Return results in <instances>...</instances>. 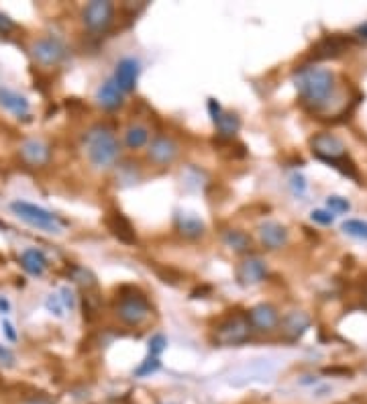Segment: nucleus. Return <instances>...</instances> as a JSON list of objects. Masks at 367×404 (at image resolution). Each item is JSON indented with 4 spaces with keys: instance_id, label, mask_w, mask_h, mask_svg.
Listing matches in <instances>:
<instances>
[{
    "instance_id": "9b49d317",
    "label": "nucleus",
    "mask_w": 367,
    "mask_h": 404,
    "mask_svg": "<svg viewBox=\"0 0 367 404\" xmlns=\"http://www.w3.org/2000/svg\"><path fill=\"white\" fill-rule=\"evenodd\" d=\"M351 45H353V39H351V37L325 35L323 39H319V41L314 43L310 58H312L314 62L330 60V58H339V55H343Z\"/></svg>"
},
{
    "instance_id": "6e6552de",
    "label": "nucleus",
    "mask_w": 367,
    "mask_h": 404,
    "mask_svg": "<svg viewBox=\"0 0 367 404\" xmlns=\"http://www.w3.org/2000/svg\"><path fill=\"white\" fill-rule=\"evenodd\" d=\"M31 53H33L37 64H41L45 68H51V66H57V64L64 62L68 49H66V45L60 39L43 37V39H37L35 43H33Z\"/></svg>"
},
{
    "instance_id": "58836bf2",
    "label": "nucleus",
    "mask_w": 367,
    "mask_h": 404,
    "mask_svg": "<svg viewBox=\"0 0 367 404\" xmlns=\"http://www.w3.org/2000/svg\"><path fill=\"white\" fill-rule=\"evenodd\" d=\"M355 37H357V39H364V41H367V23L359 25V27L355 29Z\"/></svg>"
},
{
    "instance_id": "a211bd4d",
    "label": "nucleus",
    "mask_w": 367,
    "mask_h": 404,
    "mask_svg": "<svg viewBox=\"0 0 367 404\" xmlns=\"http://www.w3.org/2000/svg\"><path fill=\"white\" fill-rule=\"evenodd\" d=\"M96 103L105 110H118L125 103V92L114 84V80H107L96 90Z\"/></svg>"
},
{
    "instance_id": "9d476101",
    "label": "nucleus",
    "mask_w": 367,
    "mask_h": 404,
    "mask_svg": "<svg viewBox=\"0 0 367 404\" xmlns=\"http://www.w3.org/2000/svg\"><path fill=\"white\" fill-rule=\"evenodd\" d=\"M247 319H249L251 329L269 335V333H274L280 327V319L282 317H280V313H278V308L274 304L261 302V304H256V306L249 308Z\"/></svg>"
},
{
    "instance_id": "ea45409f",
    "label": "nucleus",
    "mask_w": 367,
    "mask_h": 404,
    "mask_svg": "<svg viewBox=\"0 0 367 404\" xmlns=\"http://www.w3.org/2000/svg\"><path fill=\"white\" fill-rule=\"evenodd\" d=\"M0 313H2V315H8V313H10V302H8L4 296H0Z\"/></svg>"
},
{
    "instance_id": "c756f323",
    "label": "nucleus",
    "mask_w": 367,
    "mask_h": 404,
    "mask_svg": "<svg viewBox=\"0 0 367 404\" xmlns=\"http://www.w3.org/2000/svg\"><path fill=\"white\" fill-rule=\"evenodd\" d=\"M165 347H168V339H165V335H161V333H157V335H153L151 339H149V355L151 358H159L163 351H165Z\"/></svg>"
},
{
    "instance_id": "2f4dec72",
    "label": "nucleus",
    "mask_w": 367,
    "mask_h": 404,
    "mask_svg": "<svg viewBox=\"0 0 367 404\" xmlns=\"http://www.w3.org/2000/svg\"><path fill=\"white\" fill-rule=\"evenodd\" d=\"M60 298H62V302H64L66 310H68V308H70V310L75 308V296H73V292L68 288V286H64V288L60 290Z\"/></svg>"
},
{
    "instance_id": "b1692460",
    "label": "nucleus",
    "mask_w": 367,
    "mask_h": 404,
    "mask_svg": "<svg viewBox=\"0 0 367 404\" xmlns=\"http://www.w3.org/2000/svg\"><path fill=\"white\" fill-rule=\"evenodd\" d=\"M215 125L219 127L222 137L233 139V137L237 135V131L241 129V118H239L235 112H224V110H222V114L215 121Z\"/></svg>"
},
{
    "instance_id": "7c9ffc66",
    "label": "nucleus",
    "mask_w": 367,
    "mask_h": 404,
    "mask_svg": "<svg viewBox=\"0 0 367 404\" xmlns=\"http://www.w3.org/2000/svg\"><path fill=\"white\" fill-rule=\"evenodd\" d=\"M310 220L316 222V225L329 227V225H332V220H334V215L330 211H325V209H316V211L310 213Z\"/></svg>"
},
{
    "instance_id": "c9c22d12",
    "label": "nucleus",
    "mask_w": 367,
    "mask_h": 404,
    "mask_svg": "<svg viewBox=\"0 0 367 404\" xmlns=\"http://www.w3.org/2000/svg\"><path fill=\"white\" fill-rule=\"evenodd\" d=\"M15 29V23L4 15V12H0V33H8V31H12Z\"/></svg>"
},
{
    "instance_id": "20e7f679",
    "label": "nucleus",
    "mask_w": 367,
    "mask_h": 404,
    "mask_svg": "<svg viewBox=\"0 0 367 404\" xmlns=\"http://www.w3.org/2000/svg\"><path fill=\"white\" fill-rule=\"evenodd\" d=\"M114 313L120 319V323H125L127 327H141L151 315V304L145 298V294H141L139 290H131V288H123L116 298Z\"/></svg>"
},
{
    "instance_id": "a19ab883",
    "label": "nucleus",
    "mask_w": 367,
    "mask_h": 404,
    "mask_svg": "<svg viewBox=\"0 0 367 404\" xmlns=\"http://www.w3.org/2000/svg\"><path fill=\"white\" fill-rule=\"evenodd\" d=\"M364 306L367 308V294H366V298H364Z\"/></svg>"
},
{
    "instance_id": "f704fd0d",
    "label": "nucleus",
    "mask_w": 367,
    "mask_h": 404,
    "mask_svg": "<svg viewBox=\"0 0 367 404\" xmlns=\"http://www.w3.org/2000/svg\"><path fill=\"white\" fill-rule=\"evenodd\" d=\"M2 333H4V337H6L8 341H17V331H15V325H12L8 319L2 321Z\"/></svg>"
},
{
    "instance_id": "c85d7f7f",
    "label": "nucleus",
    "mask_w": 367,
    "mask_h": 404,
    "mask_svg": "<svg viewBox=\"0 0 367 404\" xmlns=\"http://www.w3.org/2000/svg\"><path fill=\"white\" fill-rule=\"evenodd\" d=\"M161 367V362H159V358H151V355H147V360L141 362V366L137 367L133 374L137 376V378H145V376H151V374H155L157 369Z\"/></svg>"
},
{
    "instance_id": "423d86ee",
    "label": "nucleus",
    "mask_w": 367,
    "mask_h": 404,
    "mask_svg": "<svg viewBox=\"0 0 367 404\" xmlns=\"http://www.w3.org/2000/svg\"><path fill=\"white\" fill-rule=\"evenodd\" d=\"M12 213L19 217L21 220H25L27 225L35 227L43 233H53V235H62L64 233V227L66 222L60 219L57 215L45 211L43 207H37V204H31L27 200H15L10 204Z\"/></svg>"
},
{
    "instance_id": "e433bc0d",
    "label": "nucleus",
    "mask_w": 367,
    "mask_h": 404,
    "mask_svg": "<svg viewBox=\"0 0 367 404\" xmlns=\"http://www.w3.org/2000/svg\"><path fill=\"white\" fill-rule=\"evenodd\" d=\"M208 112H211L213 121H217L220 114H222V109H220V105L215 98H208Z\"/></svg>"
},
{
    "instance_id": "473e14b6",
    "label": "nucleus",
    "mask_w": 367,
    "mask_h": 404,
    "mask_svg": "<svg viewBox=\"0 0 367 404\" xmlns=\"http://www.w3.org/2000/svg\"><path fill=\"white\" fill-rule=\"evenodd\" d=\"M290 186H292L294 194H298V196H302L306 192V180L300 174H294L292 178H290Z\"/></svg>"
},
{
    "instance_id": "4be33fe9",
    "label": "nucleus",
    "mask_w": 367,
    "mask_h": 404,
    "mask_svg": "<svg viewBox=\"0 0 367 404\" xmlns=\"http://www.w3.org/2000/svg\"><path fill=\"white\" fill-rule=\"evenodd\" d=\"M149 137H151V133H149V129H147L145 125L133 123V125H129V127L125 129L123 141H125V146L129 147V149L137 151V149H141V147L149 146Z\"/></svg>"
},
{
    "instance_id": "bb28decb",
    "label": "nucleus",
    "mask_w": 367,
    "mask_h": 404,
    "mask_svg": "<svg viewBox=\"0 0 367 404\" xmlns=\"http://www.w3.org/2000/svg\"><path fill=\"white\" fill-rule=\"evenodd\" d=\"M327 209H329L332 215H343V213H349L351 211V202L345 196L332 194V196L327 198Z\"/></svg>"
},
{
    "instance_id": "0eeeda50",
    "label": "nucleus",
    "mask_w": 367,
    "mask_h": 404,
    "mask_svg": "<svg viewBox=\"0 0 367 404\" xmlns=\"http://www.w3.org/2000/svg\"><path fill=\"white\" fill-rule=\"evenodd\" d=\"M82 21L90 33H105L114 21V4L109 0H92L82 10Z\"/></svg>"
},
{
    "instance_id": "f3484780",
    "label": "nucleus",
    "mask_w": 367,
    "mask_h": 404,
    "mask_svg": "<svg viewBox=\"0 0 367 404\" xmlns=\"http://www.w3.org/2000/svg\"><path fill=\"white\" fill-rule=\"evenodd\" d=\"M21 157L25 164L29 166H45L51 157V147L49 143H45L43 139H27L21 146Z\"/></svg>"
},
{
    "instance_id": "a878e982",
    "label": "nucleus",
    "mask_w": 367,
    "mask_h": 404,
    "mask_svg": "<svg viewBox=\"0 0 367 404\" xmlns=\"http://www.w3.org/2000/svg\"><path fill=\"white\" fill-rule=\"evenodd\" d=\"M341 231H343L345 235L355 237V239H364V241H367V220H361V219L343 220Z\"/></svg>"
},
{
    "instance_id": "ddd939ff",
    "label": "nucleus",
    "mask_w": 367,
    "mask_h": 404,
    "mask_svg": "<svg viewBox=\"0 0 367 404\" xmlns=\"http://www.w3.org/2000/svg\"><path fill=\"white\" fill-rule=\"evenodd\" d=\"M310 325H312V319H310L308 313H304V310H292V313H288L286 317L280 319V327L278 329H280L282 337L286 341L296 343L298 339L304 337L306 331L310 329Z\"/></svg>"
},
{
    "instance_id": "72a5a7b5",
    "label": "nucleus",
    "mask_w": 367,
    "mask_h": 404,
    "mask_svg": "<svg viewBox=\"0 0 367 404\" xmlns=\"http://www.w3.org/2000/svg\"><path fill=\"white\" fill-rule=\"evenodd\" d=\"M0 366L2 367H12L15 366V355L10 349H6L4 345H0Z\"/></svg>"
},
{
    "instance_id": "cd10ccee",
    "label": "nucleus",
    "mask_w": 367,
    "mask_h": 404,
    "mask_svg": "<svg viewBox=\"0 0 367 404\" xmlns=\"http://www.w3.org/2000/svg\"><path fill=\"white\" fill-rule=\"evenodd\" d=\"M45 308H47V313H51V315L57 317V319H64V317H66V306H64L60 294H49V296L45 298Z\"/></svg>"
},
{
    "instance_id": "f03ea898",
    "label": "nucleus",
    "mask_w": 367,
    "mask_h": 404,
    "mask_svg": "<svg viewBox=\"0 0 367 404\" xmlns=\"http://www.w3.org/2000/svg\"><path fill=\"white\" fill-rule=\"evenodd\" d=\"M84 149L96 170H109L118 159L120 146L114 131L107 125H94L84 135Z\"/></svg>"
},
{
    "instance_id": "4c0bfd02",
    "label": "nucleus",
    "mask_w": 367,
    "mask_h": 404,
    "mask_svg": "<svg viewBox=\"0 0 367 404\" xmlns=\"http://www.w3.org/2000/svg\"><path fill=\"white\" fill-rule=\"evenodd\" d=\"M23 404H53V401H51V398H47V396H33V398L25 401Z\"/></svg>"
},
{
    "instance_id": "7ed1b4c3",
    "label": "nucleus",
    "mask_w": 367,
    "mask_h": 404,
    "mask_svg": "<svg viewBox=\"0 0 367 404\" xmlns=\"http://www.w3.org/2000/svg\"><path fill=\"white\" fill-rule=\"evenodd\" d=\"M310 147H312V153L321 161L332 166L334 170H339L347 178L359 180L357 168L351 161L349 153H347V146L337 135H332V133H319V135H314L310 139Z\"/></svg>"
},
{
    "instance_id": "6ab92c4d",
    "label": "nucleus",
    "mask_w": 367,
    "mask_h": 404,
    "mask_svg": "<svg viewBox=\"0 0 367 404\" xmlns=\"http://www.w3.org/2000/svg\"><path fill=\"white\" fill-rule=\"evenodd\" d=\"M176 231L186 239H200L204 235L206 227L192 213H178L176 215Z\"/></svg>"
},
{
    "instance_id": "aec40b11",
    "label": "nucleus",
    "mask_w": 367,
    "mask_h": 404,
    "mask_svg": "<svg viewBox=\"0 0 367 404\" xmlns=\"http://www.w3.org/2000/svg\"><path fill=\"white\" fill-rule=\"evenodd\" d=\"M21 265H23V270L27 272V274H31V276H43L45 274V270H47V257L45 254L41 252V249H37V247H29V249H25L23 254H21Z\"/></svg>"
},
{
    "instance_id": "f257e3e1",
    "label": "nucleus",
    "mask_w": 367,
    "mask_h": 404,
    "mask_svg": "<svg viewBox=\"0 0 367 404\" xmlns=\"http://www.w3.org/2000/svg\"><path fill=\"white\" fill-rule=\"evenodd\" d=\"M294 84L302 107L310 112L327 109L337 94V76L319 64L300 66L294 73Z\"/></svg>"
},
{
    "instance_id": "39448f33",
    "label": "nucleus",
    "mask_w": 367,
    "mask_h": 404,
    "mask_svg": "<svg viewBox=\"0 0 367 404\" xmlns=\"http://www.w3.org/2000/svg\"><path fill=\"white\" fill-rule=\"evenodd\" d=\"M251 325L247 315L235 313V315H226L224 319H220L213 333V341L220 347H237L249 341L251 337Z\"/></svg>"
},
{
    "instance_id": "393cba45",
    "label": "nucleus",
    "mask_w": 367,
    "mask_h": 404,
    "mask_svg": "<svg viewBox=\"0 0 367 404\" xmlns=\"http://www.w3.org/2000/svg\"><path fill=\"white\" fill-rule=\"evenodd\" d=\"M68 274H70V278H72L73 282H75L78 286H82L84 290H92V288H96V284H98L96 276H94L88 267H84V265H72V267L68 270Z\"/></svg>"
},
{
    "instance_id": "dca6fc26",
    "label": "nucleus",
    "mask_w": 367,
    "mask_h": 404,
    "mask_svg": "<svg viewBox=\"0 0 367 404\" xmlns=\"http://www.w3.org/2000/svg\"><path fill=\"white\" fill-rule=\"evenodd\" d=\"M107 227L120 243H127V245L137 243V233H135L131 220L127 219L120 211H110L107 215Z\"/></svg>"
},
{
    "instance_id": "4468645a",
    "label": "nucleus",
    "mask_w": 367,
    "mask_h": 404,
    "mask_svg": "<svg viewBox=\"0 0 367 404\" xmlns=\"http://www.w3.org/2000/svg\"><path fill=\"white\" fill-rule=\"evenodd\" d=\"M259 233V239H261V245L269 252H276V249H282L288 245L290 241V233L288 229L282 225V222H276V220H265L259 225L257 229Z\"/></svg>"
},
{
    "instance_id": "5701e85b",
    "label": "nucleus",
    "mask_w": 367,
    "mask_h": 404,
    "mask_svg": "<svg viewBox=\"0 0 367 404\" xmlns=\"http://www.w3.org/2000/svg\"><path fill=\"white\" fill-rule=\"evenodd\" d=\"M222 243L235 254H247L251 249V237L239 229H226L222 233Z\"/></svg>"
},
{
    "instance_id": "2eb2a0df",
    "label": "nucleus",
    "mask_w": 367,
    "mask_h": 404,
    "mask_svg": "<svg viewBox=\"0 0 367 404\" xmlns=\"http://www.w3.org/2000/svg\"><path fill=\"white\" fill-rule=\"evenodd\" d=\"M139 72H141V66L135 58H123L118 64H116V70H114V84L123 90V92H133L137 88V80H139Z\"/></svg>"
},
{
    "instance_id": "f8f14e48",
    "label": "nucleus",
    "mask_w": 367,
    "mask_h": 404,
    "mask_svg": "<svg viewBox=\"0 0 367 404\" xmlns=\"http://www.w3.org/2000/svg\"><path fill=\"white\" fill-rule=\"evenodd\" d=\"M178 153H180L178 143L172 137H165V135H159V137L151 139V143L147 147V157L155 166H170V164H174Z\"/></svg>"
},
{
    "instance_id": "1a4fd4ad",
    "label": "nucleus",
    "mask_w": 367,
    "mask_h": 404,
    "mask_svg": "<svg viewBox=\"0 0 367 404\" xmlns=\"http://www.w3.org/2000/svg\"><path fill=\"white\" fill-rule=\"evenodd\" d=\"M235 278L239 282V286L249 288V286H257L267 278V265L261 257L249 256L245 259H241L235 267Z\"/></svg>"
},
{
    "instance_id": "412c9836",
    "label": "nucleus",
    "mask_w": 367,
    "mask_h": 404,
    "mask_svg": "<svg viewBox=\"0 0 367 404\" xmlns=\"http://www.w3.org/2000/svg\"><path fill=\"white\" fill-rule=\"evenodd\" d=\"M0 105H2V109H6L17 116H27L29 114V100L25 96H21L19 92H15V90L0 88Z\"/></svg>"
}]
</instances>
